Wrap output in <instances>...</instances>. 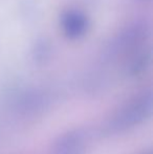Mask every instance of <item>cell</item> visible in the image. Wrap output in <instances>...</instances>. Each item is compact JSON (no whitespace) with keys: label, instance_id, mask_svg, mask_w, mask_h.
I'll return each instance as SVG.
<instances>
[{"label":"cell","instance_id":"6da1fadb","mask_svg":"<svg viewBox=\"0 0 153 154\" xmlns=\"http://www.w3.org/2000/svg\"><path fill=\"white\" fill-rule=\"evenodd\" d=\"M152 113V94L143 92L129 100L115 110L105 124V131L109 134L121 133L145 122Z\"/></svg>","mask_w":153,"mask_h":154},{"label":"cell","instance_id":"7a4b0ae2","mask_svg":"<svg viewBox=\"0 0 153 154\" xmlns=\"http://www.w3.org/2000/svg\"><path fill=\"white\" fill-rule=\"evenodd\" d=\"M88 135L84 130L68 131L53 147V154H85Z\"/></svg>","mask_w":153,"mask_h":154},{"label":"cell","instance_id":"3957f363","mask_svg":"<svg viewBox=\"0 0 153 154\" xmlns=\"http://www.w3.org/2000/svg\"><path fill=\"white\" fill-rule=\"evenodd\" d=\"M146 154H151V153H146Z\"/></svg>","mask_w":153,"mask_h":154}]
</instances>
